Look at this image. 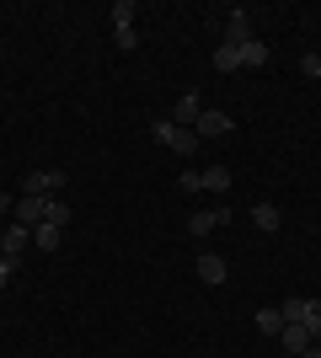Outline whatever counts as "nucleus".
Masks as SVG:
<instances>
[{
  "label": "nucleus",
  "instance_id": "16",
  "mask_svg": "<svg viewBox=\"0 0 321 358\" xmlns=\"http://www.w3.org/2000/svg\"><path fill=\"white\" fill-rule=\"evenodd\" d=\"M214 70H241V48H230V43H220V48H214Z\"/></svg>",
  "mask_w": 321,
  "mask_h": 358
},
{
  "label": "nucleus",
  "instance_id": "14",
  "mask_svg": "<svg viewBox=\"0 0 321 358\" xmlns=\"http://www.w3.org/2000/svg\"><path fill=\"white\" fill-rule=\"evenodd\" d=\"M199 182H204V193H225V187H230V166H209Z\"/></svg>",
  "mask_w": 321,
  "mask_h": 358
},
{
  "label": "nucleus",
  "instance_id": "19",
  "mask_svg": "<svg viewBox=\"0 0 321 358\" xmlns=\"http://www.w3.org/2000/svg\"><path fill=\"white\" fill-rule=\"evenodd\" d=\"M113 38H118V48H123V54H129V48L139 43V32H134V27H113Z\"/></svg>",
  "mask_w": 321,
  "mask_h": 358
},
{
  "label": "nucleus",
  "instance_id": "7",
  "mask_svg": "<svg viewBox=\"0 0 321 358\" xmlns=\"http://www.w3.org/2000/svg\"><path fill=\"white\" fill-rule=\"evenodd\" d=\"M278 343H284V353H294V358H300V353H306L311 343H316V337H311V331L300 327V321H284V331H278Z\"/></svg>",
  "mask_w": 321,
  "mask_h": 358
},
{
  "label": "nucleus",
  "instance_id": "25",
  "mask_svg": "<svg viewBox=\"0 0 321 358\" xmlns=\"http://www.w3.org/2000/svg\"><path fill=\"white\" fill-rule=\"evenodd\" d=\"M316 305H321V294H316Z\"/></svg>",
  "mask_w": 321,
  "mask_h": 358
},
{
  "label": "nucleus",
  "instance_id": "9",
  "mask_svg": "<svg viewBox=\"0 0 321 358\" xmlns=\"http://www.w3.org/2000/svg\"><path fill=\"white\" fill-rule=\"evenodd\" d=\"M22 187H27L32 198H54V187H64V171H32Z\"/></svg>",
  "mask_w": 321,
  "mask_h": 358
},
{
  "label": "nucleus",
  "instance_id": "18",
  "mask_svg": "<svg viewBox=\"0 0 321 358\" xmlns=\"http://www.w3.org/2000/svg\"><path fill=\"white\" fill-rule=\"evenodd\" d=\"M48 224H70V203H59V198H54V203H48Z\"/></svg>",
  "mask_w": 321,
  "mask_h": 358
},
{
  "label": "nucleus",
  "instance_id": "2",
  "mask_svg": "<svg viewBox=\"0 0 321 358\" xmlns=\"http://www.w3.org/2000/svg\"><path fill=\"white\" fill-rule=\"evenodd\" d=\"M193 134H199V139H225V134H236V118H230V113H214V107H204L199 123H193Z\"/></svg>",
  "mask_w": 321,
  "mask_h": 358
},
{
  "label": "nucleus",
  "instance_id": "1",
  "mask_svg": "<svg viewBox=\"0 0 321 358\" xmlns=\"http://www.w3.org/2000/svg\"><path fill=\"white\" fill-rule=\"evenodd\" d=\"M150 134L161 139V145H166L171 155H193V150L204 145V139L193 134V129H177V123H171V118H155V129H150Z\"/></svg>",
  "mask_w": 321,
  "mask_h": 358
},
{
  "label": "nucleus",
  "instance_id": "4",
  "mask_svg": "<svg viewBox=\"0 0 321 358\" xmlns=\"http://www.w3.org/2000/svg\"><path fill=\"white\" fill-rule=\"evenodd\" d=\"M199 113H204V96H199V91H183V96L171 102L166 118L177 123V129H193V123H199Z\"/></svg>",
  "mask_w": 321,
  "mask_h": 358
},
{
  "label": "nucleus",
  "instance_id": "12",
  "mask_svg": "<svg viewBox=\"0 0 321 358\" xmlns=\"http://www.w3.org/2000/svg\"><path fill=\"white\" fill-rule=\"evenodd\" d=\"M257 331L262 337H278V331H284V310H278V305H262L257 310Z\"/></svg>",
  "mask_w": 321,
  "mask_h": 358
},
{
  "label": "nucleus",
  "instance_id": "8",
  "mask_svg": "<svg viewBox=\"0 0 321 358\" xmlns=\"http://www.w3.org/2000/svg\"><path fill=\"white\" fill-rule=\"evenodd\" d=\"M225 43H230V48L252 43V16H246V11H230V16H225Z\"/></svg>",
  "mask_w": 321,
  "mask_h": 358
},
{
  "label": "nucleus",
  "instance_id": "17",
  "mask_svg": "<svg viewBox=\"0 0 321 358\" xmlns=\"http://www.w3.org/2000/svg\"><path fill=\"white\" fill-rule=\"evenodd\" d=\"M134 0H118V6H113V27H134Z\"/></svg>",
  "mask_w": 321,
  "mask_h": 358
},
{
  "label": "nucleus",
  "instance_id": "6",
  "mask_svg": "<svg viewBox=\"0 0 321 358\" xmlns=\"http://www.w3.org/2000/svg\"><path fill=\"white\" fill-rule=\"evenodd\" d=\"M230 220V209H199V214H193V220H187V236H209V230H220V224H225Z\"/></svg>",
  "mask_w": 321,
  "mask_h": 358
},
{
  "label": "nucleus",
  "instance_id": "15",
  "mask_svg": "<svg viewBox=\"0 0 321 358\" xmlns=\"http://www.w3.org/2000/svg\"><path fill=\"white\" fill-rule=\"evenodd\" d=\"M252 224H257V230H278V224H284V214H278L273 203H257V209H252Z\"/></svg>",
  "mask_w": 321,
  "mask_h": 358
},
{
  "label": "nucleus",
  "instance_id": "10",
  "mask_svg": "<svg viewBox=\"0 0 321 358\" xmlns=\"http://www.w3.org/2000/svg\"><path fill=\"white\" fill-rule=\"evenodd\" d=\"M59 236H64V224H32V246H38V252H59Z\"/></svg>",
  "mask_w": 321,
  "mask_h": 358
},
{
  "label": "nucleus",
  "instance_id": "23",
  "mask_svg": "<svg viewBox=\"0 0 321 358\" xmlns=\"http://www.w3.org/2000/svg\"><path fill=\"white\" fill-rule=\"evenodd\" d=\"M300 358H321V343H311V348H306V353H300Z\"/></svg>",
  "mask_w": 321,
  "mask_h": 358
},
{
  "label": "nucleus",
  "instance_id": "20",
  "mask_svg": "<svg viewBox=\"0 0 321 358\" xmlns=\"http://www.w3.org/2000/svg\"><path fill=\"white\" fill-rule=\"evenodd\" d=\"M300 75H311V80H316V75H321V54H300Z\"/></svg>",
  "mask_w": 321,
  "mask_h": 358
},
{
  "label": "nucleus",
  "instance_id": "3",
  "mask_svg": "<svg viewBox=\"0 0 321 358\" xmlns=\"http://www.w3.org/2000/svg\"><path fill=\"white\" fill-rule=\"evenodd\" d=\"M27 246H32V230H27V224H6V236H0V257H6L11 268L22 262V252H27Z\"/></svg>",
  "mask_w": 321,
  "mask_h": 358
},
{
  "label": "nucleus",
  "instance_id": "24",
  "mask_svg": "<svg viewBox=\"0 0 321 358\" xmlns=\"http://www.w3.org/2000/svg\"><path fill=\"white\" fill-rule=\"evenodd\" d=\"M0 220H6V214H0ZM0 236H6V224H0Z\"/></svg>",
  "mask_w": 321,
  "mask_h": 358
},
{
  "label": "nucleus",
  "instance_id": "11",
  "mask_svg": "<svg viewBox=\"0 0 321 358\" xmlns=\"http://www.w3.org/2000/svg\"><path fill=\"white\" fill-rule=\"evenodd\" d=\"M199 278H204V284H225V278H230V268H225V257H199Z\"/></svg>",
  "mask_w": 321,
  "mask_h": 358
},
{
  "label": "nucleus",
  "instance_id": "21",
  "mask_svg": "<svg viewBox=\"0 0 321 358\" xmlns=\"http://www.w3.org/2000/svg\"><path fill=\"white\" fill-rule=\"evenodd\" d=\"M177 187H183V193H204V182H199V171H183V177H177Z\"/></svg>",
  "mask_w": 321,
  "mask_h": 358
},
{
  "label": "nucleus",
  "instance_id": "26",
  "mask_svg": "<svg viewBox=\"0 0 321 358\" xmlns=\"http://www.w3.org/2000/svg\"><path fill=\"white\" fill-rule=\"evenodd\" d=\"M284 358H294V353H284Z\"/></svg>",
  "mask_w": 321,
  "mask_h": 358
},
{
  "label": "nucleus",
  "instance_id": "22",
  "mask_svg": "<svg viewBox=\"0 0 321 358\" xmlns=\"http://www.w3.org/2000/svg\"><path fill=\"white\" fill-rule=\"evenodd\" d=\"M11 273H16V268H11V262H6V257H0V289L11 284Z\"/></svg>",
  "mask_w": 321,
  "mask_h": 358
},
{
  "label": "nucleus",
  "instance_id": "5",
  "mask_svg": "<svg viewBox=\"0 0 321 358\" xmlns=\"http://www.w3.org/2000/svg\"><path fill=\"white\" fill-rule=\"evenodd\" d=\"M48 203H54V198H32V193H22V198H16V224H27V230H32V224H43L48 220Z\"/></svg>",
  "mask_w": 321,
  "mask_h": 358
},
{
  "label": "nucleus",
  "instance_id": "13",
  "mask_svg": "<svg viewBox=\"0 0 321 358\" xmlns=\"http://www.w3.org/2000/svg\"><path fill=\"white\" fill-rule=\"evenodd\" d=\"M268 59H273V54H268V43H257V38H252V43H241V64H246V70H262Z\"/></svg>",
  "mask_w": 321,
  "mask_h": 358
}]
</instances>
